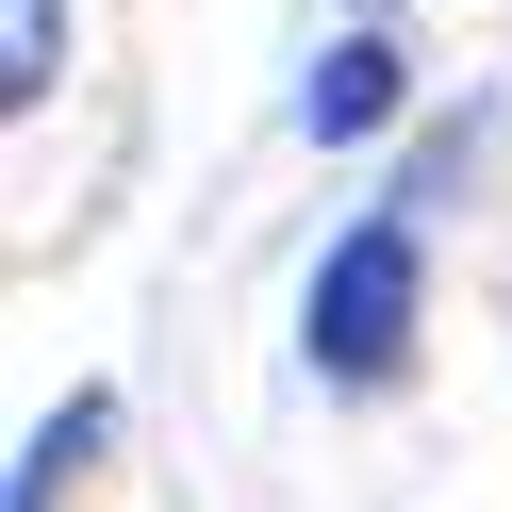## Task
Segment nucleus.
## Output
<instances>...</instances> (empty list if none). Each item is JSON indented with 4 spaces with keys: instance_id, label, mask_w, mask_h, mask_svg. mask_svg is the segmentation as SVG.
<instances>
[{
    "instance_id": "f257e3e1",
    "label": "nucleus",
    "mask_w": 512,
    "mask_h": 512,
    "mask_svg": "<svg viewBox=\"0 0 512 512\" xmlns=\"http://www.w3.org/2000/svg\"><path fill=\"white\" fill-rule=\"evenodd\" d=\"M397 347H413V232L364 215V232L314 265V364H331V380H380Z\"/></svg>"
},
{
    "instance_id": "f03ea898",
    "label": "nucleus",
    "mask_w": 512,
    "mask_h": 512,
    "mask_svg": "<svg viewBox=\"0 0 512 512\" xmlns=\"http://www.w3.org/2000/svg\"><path fill=\"white\" fill-rule=\"evenodd\" d=\"M380 116H397V50H380V34L314 50V83H298V133H314V149H364Z\"/></svg>"
},
{
    "instance_id": "7ed1b4c3",
    "label": "nucleus",
    "mask_w": 512,
    "mask_h": 512,
    "mask_svg": "<svg viewBox=\"0 0 512 512\" xmlns=\"http://www.w3.org/2000/svg\"><path fill=\"white\" fill-rule=\"evenodd\" d=\"M50 83H67V0H0V100L34 116Z\"/></svg>"
},
{
    "instance_id": "20e7f679",
    "label": "nucleus",
    "mask_w": 512,
    "mask_h": 512,
    "mask_svg": "<svg viewBox=\"0 0 512 512\" xmlns=\"http://www.w3.org/2000/svg\"><path fill=\"white\" fill-rule=\"evenodd\" d=\"M83 446H100V397H67L34 430V463H17V512H50V479H83Z\"/></svg>"
}]
</instances>
